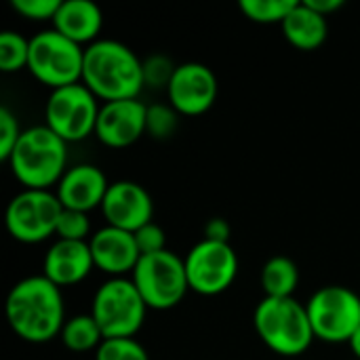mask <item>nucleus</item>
Returning <instances> with one entry per match:
<instances>
[{
	"mask_svg": "<svg viewBox=\"0 0 360 360\" xmlns=\"http://www.w3.org/2000/svg\"><path fill=\"white\" fill-rule=\"evenodd\" d=\"M133 234H135V240H137V247H139L141 255H152V253L167 251V234L156 221H150V224L141 226Z\"/></svg>",
	"mask_w": 360,
	"mask_h": 360,
	"instance_id": "cd10ccee",
	"label": "nucleus"
},
{
	"mask_svg": "<svg viewBox=\"0 0 360 360\" xmlns=\"http://www.w3.org/2000/svg\"><path fill=\"white\" fill-rule=\"evenodd\" d=\"M101 211L108 226L127 232H137L141 226L154 221V200L150 192L141 184L131 179L110 184L101 202Z\"/></svg>",
	"mask_w": 360,
	"mask_h": 360,
	"instance_id": "ddd939ff",
	"label": "nucleus"
},
{
	"mask_svg": "<svg viewBox=\"0 0 360 360\" xmlns=\"http://www.w3.org/2000/svg\"><path fill=\"white\" fill-rule=\"evenodd\" d=\"M217 76L200 61L179 63L169 80L167 93L171 105L186 116L205 114L217 99Z\"/></svg>",
	"mask_w": 360,
	"mask_h": 360,
	"instance_id": "f8f14e48",
	"label": "nucleus"
},
{
	"mask_svg": "<svg viewBox=\"0 0 360 360\" xmlns=\"http://www.w3.org/2000/svg\"><path fill=\"white\" fill-rule=\"evenodd\" d=\"M259 340L281 356L304 354L316 340L306 304L295 297H264L253 312Z\"/></svg>",
	"mask_w": 360,
	"mask_h": 360,
	"instance_id": "20e7f679",
	"label": "nucleus"
},
{
	"mask_svg": "<svg viewBox=\"0 0 360 360\" xmlns=\"http://www.w3.org/2000/svg\"><path fill=\"white\" fill-rule=\"evenodd\" d=\"M314 338L327 344H348L360 329V297L344 285H327L306 302Z\"/></svg>",
	"mask_w": 360,
	"mask_h": 360,
	"instance_id": "6e6552de",
	"label": "nucleus"
},
{
	"mask_svg": "<svg viewBox=\"0 0 360 360\" xmlns=\"http://www.w3.org/2000/svg\"><path fill=\"white\" fill-rule=\"evenodd\" d=\"M63 207L51 190H23L11 198L4 213L8 234L19 243H42L55 234Z\"/></svg>",
	"mask_w": 360,
	"mask_h": 360,
	"instance_id": "9d476101",
	"label": "nucleus"
},
{
	"mask_svg": "<svg viewBox=\"0 0 360 360\" xmlns=\"http://www.w3.org/2000/svg\"><path fill=\"white\" fill-rule=\"evenodd\" d=\"M93 253L89 240H61L57 238L42 262V274L57 287H70L89 276L93 270Z\"/></svg>",
	"mask_w": 360,
	"mask_h": 360,
	"instance_id": "f3484780",
	"label": "nucleus"
},
{
	"mask_svg": "<svg viewBox=\"0 0 360 360\" xmlns=\"http://www.w3.org/2000/svg\"><path fill=\"white\" fill-rule=\"evenodd\" d=\"M82 82L97 99H135L146 84L143 61L124 42L99 38L84 49Z\"/></svg>",
	"mask_w": 360,
	"mask_h": 360,
	"instance_id": "f03ea898",
	"label": "nucleus"
},
{
	"mask_svg": "<svg viewBox=\"0 0 360 360\" xmlns=\"http://www.w3.org/2000/svg\"><path fill=\"white\" fill-rule=\"evenodd\" d=\"M300 285V270L287 255L270 257L262 268L264 297H293Z\"/></svg>",
	"mask_w": 360,
	"mask_h": 360,
	"instance_id": "aec40b11",
	"label": "nucleus"
},
{
	"mask_svg": "<svg viewBox=\"0 0 360 360\" xmlns=\"http://www.w3.org/2000/svg\"><path fill=\"white\" fill-rule=\"evenodd\" d=\"M30 63V40L19 32L4 30L0 34V70L17 72Z\"/></svg>",
	"mask_w": 360,
	"mask_h": 360,
	"instance_id": "4be33fe9",
	"label": "nucleus"
},
{
	"mask_svg": "<svg viewBox=\"0 0 360 360\" xmlns=\"http://www.w3.org/2000/svg\"><path fill=\"white\" fill-rule=\"evenodd\" d=\"M310 8H314L316 13H321V15H329V13H333V11H338V8H342L344 6V0H304Z\"/></svg>",
	"mask_w": 360,
	"mask_h": 360,
	"instance_id": "2f4dec72",
	"label": "nucleus"
},
{
	"mask_svg": "<svg viewBox=\"0 0 360 360\" xmlns=\"http://www.w3.org/2000/svg\"><path fill=\"white\" fill-rule=\"evenodd\" d=\"M350 344V348H352V352H354V356H356V360H360V329L352 335V340L348 342Z\"/></svg>",
	"mask_w": 360,
	"mask_h": 360,
	"instance_id": "473e14b6",
	"label": "nucleus"
},
{
	"mask_svg": "<svg viewBox=\"0 0 360 360\" xmlns=\"http://www.w3.org/2000/svg\"><path fill=\"white\" fill-rule=\"evenodd\" d=\"M177 110L173 105L165 103H154L148 105V124L146 131L156 137V139H167L175 133L177 129Z\"/></svg>",
	"mask_w": 360,
	"mask_h": 360,
	"instance_id": "393cba45",
	"label": "nucleus"
},
{
	"mask_svg": "<svg viewBox=\"0 0 360 360\" xmlns=\"http://www.w3.org/2000/svg\"><path fill=\"white\" fill-rule=\"evenodd\" d=\"M230 224L224 217H213L205 224V238L215 243H230Z\"/></svg>",
	"mask_w": 360,
	"mask_h": 360,
	"instance_id": "7c9ffc66",
	"label": "nucleus"
},
{
	"mask_svg": "<svg viewBox=\"0 0 360 360\" xmlns=\"http://www.w3.org/2000/svg\"><path fill=\"white\" fill-rule=\"evenodd\" d=\"M300 0H240V11L257 23H283Z\"/></svg>",
	"mask_w": 360,
	"mask_h": 360,
	"instance_id": "5701e85b",
	"label": "nucleus"
},
{
	"mask_svg": "<svg viewBox=\"0 0 360 360\" xmlns=\"http://www.w3.org/2000/svg\"><path fill=\"white\" fill-rule=\"evenodd\" d=\"M354 360H356V359H354Z\"/></svg>",
	"mask_w": 360,
	"mask_h": 360,
	"instance_id": "72a5a7b5",
	"label": "nucleus"
},
{
	"mask_svg": "<svg viewBox=\"0 0 360 360\" xmlns=\"http://www.w3.org/2000/svg\"><path fill=\"white\" fill-rule=\"evenodd\" d=\"M61 342L72 352H89L97 350L103 342V333L93 319V314H78L65 321L61 329Z\"/></svg>",
	"mask_w": 360,
	"mask_h": 360,
	"instance_id": "412c9836",
	"label": "nucleus"
},
{
	"mask_svg": "<svg viewBox=\"0 0 360 360\" xmlns=\"http://www.w3.org/2000/svg\"><path fill=\"white\" fill-rule=\"evenodd\" d=\"M84 49L70 40L55 27L42 30L30 38V63L27 70L42 84L53 89L82 82Z\"/></svg>",
	"mask_w": 360,
	"mask_h": 360,
	"instance_id": "39448f33",
	"label": "nucleus"
},
{
	"mask_svg": "<svg viewBox=\"0 0 360 360\" xmlns=\"http://www.w3.org/2000/svg\"><path fill=\"white\" fill-rule=\"evenodd\" d=\"M4 312L15 335L30 344H46L61 335L68 321L61 287L44 274L19 281L6 295Z\"/></svg>",
	"mask_w": 360,
	"mask_h": 360,
	"instance_id": "f257e3e1",
	"label": "nucleus"
},
{
	"mask_svg": "<svg viewBox=\"0 0 360 360\" xmlns=\"http://www.w3.org/2000/svg\"><path fill=\"white\" fill-rule=\"evenodd\" d=\"M186 274L192 291L200 295H219L236 281L238 255L230 243L202 238L186 255Z\"/></svg>",
	"mask_w": 360,
	"mask_h": 360,
	"instance_id": "9b49d317",
	"label": "nucleus"
},
{
	"mask_svg": "<svg viewBox=\"0 0 360 360\" xmlns=\"http://www.w3.org/2000/svg\"><path fill=\"white\" fill-rule=\"evenodd\" d=\"M91 232V221L89 213L74 211V209H63L57 221L55 236L61 240H89Z\"/></svg>",
	"mask_w": 360,
	"mask_h": 360,
	"instance_id": "a878e982",
	"label": "nucleus"
},
{
	"mask_svg": "<svg viewBox=\"0 0 360 360\" xmlns=\"http://www.w3.org/2000/svg\"><path fill=\"white\" fill-rule=\"evenodd\" d=\"M23 129L19 127L17 116L8 108H0V158L8 160L13 154Z\"/></svg>",
	"mask_w": 360,
	"mask_h": 360,
	"instance_id": "bb28decb",
	"label": "nucleus"
},
{
	"mask_svg": "<svg viewBox=\"0 0 360 360\" xmlns=\"http://www.w3.org/2000/svg\"><path fill=\"white\" fill-rule=\"evenodd\" d=\"M95 360H150V354L135 338H114L101 342Z\"/></svg>",
	"mask_w": 360,
	"mask_h": 360,
	"instance_id": "b1692460",
	"label": "nucleus"
},
{
	"mask_svg": "<svg viewBox=\"0 0 360 360\" xmlns=\"http://www.w3.org/2000/svg\"><path fill=\"white\" fill-rule=\"evenodd\" d=\"M148 306L137 291L133 278H110L105 281L93 297L91 314L97 321L103 340L114 338H135L146 319Z\"/></svg>",
	"mask_w": 360,
	"mask_h": 360,
	"instance_id": "423d86ee",
	"label": "nucleus"
},
{
	"mask_svg": "<svg viewBox=\"0 0 360 360\" xmlns=\"http://www.w3.org/2000/svg\"><path fill=\"white\" fill-rule=\"evenodd\" d=\"M6 162L27 190H49L68 171V141L46 124L23 129Z\"/></svg>",
	"mask_w": 360,
	"mask_h": 360,
	"instance_id": "7ed1b4c3",
	"label": "nucleus"
},
{
	"mask_svg": "<svg viewBox=\"0 0 360 360\" xmlns=\"http://www.w3.org/2000/svg\"><path fill=\"white\" fill-rule=\"evenodd\" d=\"M133 283L152 310L175 308L190 291L186 259L173 251L141 255L133 270Z\"/></svg>",
	"mask_w": 360,
	"mask_h": 360,
	"instance_id": "0eeeda50",
	"label": "nucleus"
},
{
	"mask_svg": "<svg viewBox=\"0 0 360 360\" xmlns=\"http://www.w3.org/2000/svg\"><path fill=\"white\" fill-rule=\"evenodd\" d=\"M110 184L105 173L89 162L68 167L63 177L57 184V198L63 209H74L89 213L95 207H101Z\"/></svg>",
	"mask_w": 360,
	"mask_h": 360,
	"instance_id": "dca6fc26",
	"label": "nucleus"
},
{
	"mask_svg": "<svg viewBox=\"0 0 360 360\" xmlns=\"http://www.w3.org/2000/svg\"><path fill=\"white\" fill-rule=\"evenodd\" d=\"M148 124V105L135 99L103 101L99 108L95 135L110 148H127L135 143Z\"/></svg>",
	"mask_w": 360,
	"mask_h": 360,
	"instance_id": "4468645a",
	"label": "nucleus"
},
{
	"mask_svg": "<svg viewBox=\"0 0 360 360\" xmlns=\"http://www.w3.org/2000/svg\"><path fill=\"white\" fill-rule=\"evenodd\" d=\"M175 68L177 65H173L167 57L154 55L148 61H143V78H146V82H150L154 86H169V80H171Z\"/></svg>",
	"mask_w": 360,
	"mask_h": 360,
	"instance_id": "c756f323",
	"label": "nucleus"
},
{
	"mask_svg": "<svg viewBox=\"0 0 360 360\" xmlns=\"http://www.w3.org/2000/svg\"><path fill=\"white\" fill-rule=\"evenodd\" d=\"M281 25L285 38L302 51L319 49L327 40L329 32L327 17L310 8L306 2H297Z\"/></svg>",
	"mask_w": 360,
	"mask_h": 360,
	"instance_id": "6ab92c4d",
	"label": "nucleus"
},
{
	"mask_svg": "<svg viewBox=\"0 0 360 360\" xmlns=\"http://www.w3.org/2000/svg\"><path fill=\"white\" fill-rule=\"evenodd\" d=\"M59 4L61 0H13V8L19 15L36 21H44V19L53 21L59 11Z\"/></svg>",
	"mask_w": 360,
	"mask_h": 360,
	"instance_id": "c85d7f7f",
	"label": "nucleus"
},
{
	"mask_svg": "<svg viewBox=\"0 0 360 360\" xmlns=\"http://www.w3.org/2000/svg\"><path fill=\"white\" fill-rule=\"evenodd\" d=\"M99 103L95 93L84 84H68L53 89L44 105V124L53 129L63 141H80L95 133Z\"/></svg>",
	"mask_w": 360,
	"mask_h": 360,
	"instance_id": "1a4fd4ad",
	"label": "nucleus"
},
{
	"mask_svg": "<svg viewBox=\"0 0 360 360\" xmlns=\"http://www.w3.org/2000/svg\"><path fill=\"white\" fill-rule=\"evenodd\" d=\"M53 27L78 44H93L103 27V11L93 0H61Z\"/></svg>",
	"mask_w": 360,
	"mask_h": 360,
	"instance_id": "a211bd4d",
	"label": "nucleus"
},
{
	"mask_svg": "<svg viewBox=\"0 0 360 360\" xmlns=\"http://www.w3.org/2000/svg\"><path fill=\"white\" fill-rule=\"evenodd\" d=\"M89 247H91L95 266L112 274V278L133 272L141 259L135 234L114 228V226H103L101 230H97L89 238Z\"/></svg>",
	"mask_w": 360,
	"mask_h": 360,
	"instance_id": "2eb2a0df",
	"label": "nucleus"
}]
</instances>
